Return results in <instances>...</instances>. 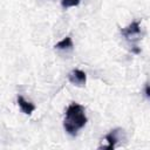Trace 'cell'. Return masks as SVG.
<instances>
[{
    "label": "cell",
    "instance_id": "obj_4",
    "mask_svg": "<svg viewBox=\"0 0 150 150\" xmlns=\"http://www.w3.org/2000/svg\"><path fill=\"white\" fill-rule=\"evenodd\" d=\"M121 129H114L109 134L105 135V141L108 142V145H102L101 148L103 149H114L117 141H118V134L121 132Z\"/></svg>",
    "mask_w": 150,
    "mask_h": 150
},
{
    "label": "cell",
    "instance_id": "obj_8",
    "mask_svg": "<svg viewBox=\"0 0 150 150\" xmlns=\"http://www.w3.org/2000/svg\"><path fill=\"white\" fill-rule=\"evenodd\" d=\"M145 94L148 97H150V84H146L145 86Z\"/></svg>",
    "mask_w": 150,
    "mask_h": 150
},
{
    "label": "cell",
    "instance_id": "obj_3",
    "mask_svg": "<svg viewBox=\"0 0 150 150\" xmlns=\"http://www.w3.org/2000/svg\"><path fill=\"white\" fill-rule=\"evenodd\" d=\"M68 79L69 81L75 84V86H79V87H82L86 84V81H87V75L84 71L80 70V69H73L69 75H68Z\"/></svg>",
    "mask_w": 150,
    "mask_h": 150
},
{
    "label": "cell",
    "instance_id": "obj_1",
    "mask_svg": "<svg viewBox=\"0 0 150 150\" xmlns=\"http://www.w3.org/2000/svg\"><path fill=\"white\" fill-rule=\"evenodd\" d=\"M86 123H87V116L84 112V108L75 102L69 104L66 110V116L63 121L64 130L69 135L75 136L77 131L86 125Z\"/></svg>",
    "mask_w": 150,
    "mask_h": 150
},
{
    "label": "cell",
    "instance_id": "obj_6",
    "mask_svg": "<svg viewBox=\"0 0 150 150\" xmlns=\"http://www.w3.org/2000/svg\"><path fill=\"white\" fill-rule=\"evenodd\" d=\"M55 48H56V49H71V48H73L71 38H70V36L63 38L61 41H59V42L55 45Z\"/></svg>",
    "mask_w": 150,
    "mask_h": 150
},
{
    "label": "cell",
    "instance_id": "obj_7",
    "mask_svg": "<svg viewBox=\"0 0 150 150\" xmlns=\"http://www.w3.org/2000/svg\"><path fill=\"white\" fill-rule=\"evenodd\" d=\"M81 0H61V5L63 8H69V7H74L77 6L80 4Z\"/></svg>",
    "mask_w": 150,
    "mask_h": 150
},
{
    "label": "cell",
    "instance_id": "obj_5",
    "mask_svg": "<svg viewBox=\"0 0 150 150\" xmlns=\"http://www.w3.org/2000/svg\"><path fill=\"white\" fill-rule=\"evenodd\" d=\"M18 104H19L20 109L22 110V112L26 115H30L35 110V105L32 102L26 101L22 96H18Z\"/></svg>",
    "mask_w": 150,
    "mask_h": 150
},
{
    "label": "cell",
    "instance_id": "obj_2",
    "mask_svg": "<svg viewBox=\"0 0 150 150\" xmlns=\"http://www.w3.org/2000/svg\"><path fill=\"white\" fill-rule=\"evenodd\" d=\"M141 33V25L139 21H132L124 28H121V34L127 40H134L135 36H138Z\"/></svg>",
    "mask_w": 150,
    "mask_h": 150
}]
</instances>
